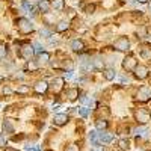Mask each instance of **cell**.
<instances>
[{
  "label": "cell",
  "mask_w": 151,
  "mask_h": 151,
  "mask_svg": "<svg viewBox=\"0 0 151 151\" xmlns=\"http://www.w3.org/2000/svg\"><path fill=\"white\" fill-rule=\"evenodd\" d=\"M17 26H18V30L24 35H27L30 32H33V24L27 20V18H18L17 20Z\"/></svg>",
  "instance_id": "1"
},
{
  "label": "cell",
  "mask_w": 151,
  "mask_h": 151,
  "mask_svg": "<svg viewBox=\"0 0 151 151\" xmlns=\"http://www.w3.org/2000/svg\"><path fill=\"white\" fill-rule=\"evenodd\" d=\"M113 47H115L116 50H119V52H127V50L130 48V41H129V38H125V36L118 38V40L113 42Z\"/></svg>",
  "instance_id": "2"
},
{
  "label": "cell",
  "mask_w": 151,
  "mask_h": 151,
  "mask_svg": "<svg viewBox=\"0 0 151 151\" xmlns=\"http://www.w3.org/2000/svg\"><path fill=\"white\" fill-rule=\"evenodd\" d=\"M33 53H35V50H33V45H30V44H24V45H21V48H20V55H21L24 59H32Z\"/></svg>",
  "instance_id": "3"
},
{
  "label": "cell",
  "mask_w": 151,
  "mask_h": 151,
  "mask_svg": "<svg viewBox=\"0 0 151 151\" xmlns=\"http://www.w3.org/2000/svg\"><path fill=\"white\" fill-rule=\"evenodd\" d=\"M136 65H137V62H136V59L133 56H127V58H124V60H122V68L125 71H133Z\"/></svg>",
  "instance_id": "4"
},
{
  "label": "cell",
  "mask_w": 151,
  "mask_h": 151,
  "mask_svg": "<svg viewBox=\"0 0 151 151\" xmlns=\"http://www.w3.org/2000/svg\"><path fill=\"white\" fill-rule=\"evenodd\" d=\"M148 68L147 67H144V65H136L134 67V76L139 80H144V79H147L148 77Z\"/></svg>",
  "instance_id": "5"
},
{
  "label": "cell",
  "mask_w": 151,
  "mask_h": 151,
  "mask_svg": "<svg viewBox=\"0 0 151 151\" xmlns=\"http://www.w3.org/2000/svg\"><path fill=\"white\" fill-rule=\"evenodd\" d=\"M150 98H151V91L147 86H142L141 89L137 91V100H139V101H148Z\"/></svg>",
  "instance_id": "6"
},
{
  "label": "cell",
  "mask_w": 151,
  "mask_h": 151,
  "mask_svg": "<svg viewBox=\"0 0 151 151\" xmlns=\"http://www.w3.org/2000/svg\"><path fill=\"white\" fill-rule=\"evenodd\" d=\"M139 55H141V58H142L144 60H151V45H150V44L141 45Z\"/></svg>",
  "instance_id": "7"
},
{
  "label": "cell",
  "mask_w": 151,
  "mask_h": 151,
  "mask_svg": "<svg viewBox=\"0 0 151 151\" xmlns=\"http://www.w3.org/2000/svg\"><path fill=\"white\" fill-rule=\"evenodd\" d=\"M136 119H137V122H141V124H147L150 121V113L147 110L139 109L136 112Z\"/></svg>",
  "instance_id": "8"
},
{
  "label": "cell",
  "mask_w": 151,
  "mask_h": 151,
  "mask_svg": "<svg viewBox=\"0 0 151 151\" xmlns=\"http://www.w3.org/2000/svg\"><path fill=\"white\" fill-rule=\"evenodd\" d=\"M68 115L67 113H58V115H55V118H53V122L56 124V125H64V124H67L68 122Z\"/></svg>",
  "instance_id": "9"
},
{
  "label": "cell",
  "mask_w": 151,
  "mask_h": 151,
  "mask_svg": "<svg viewBox=\"0 0 151 151\" xmlns=\"http://www.w3.org/2000/svg\"><path fill=\"white\" fill-rule=\"evenodd\" d=\"M64 79L62 77H56V79H53V82H52V89H53V92H59L62 88H64Z\"/></svg>",
  "instance_id": "10"
},
{
  "label": "cell",
  "mask_w": 151,
  "mask_h": 151,
  "mask_svg": "<svg viewBox=\"0 0 151 151\" xmlns=\"http://www.w3.org/2000/svg\"><path fill=\"white\" fill-rule=\"evenodd\" d=\"M47 89H48V83H47L45 80H40V82H36V85H35V91H36L38 94H44Z\"/></svg>",
  "instance_id": "11"
},
{
  "label": "cell",
  "mask_w": 151,
  "mask_h": 151,
  "mask_svg": "<svg viewBox=\"0 0 151 151\" xmlns=\"http://www.w3.org/2000/svg\"><path fill=\"white\" fill-rule=\"evenodd\" d=\"M71 48H73V52L80 53V52H83L85 44H83V41H80V40H74V41L71 42Z\"/></svg>",
  "instance_id": "12"
},
{
  "label": "cell",
  "mask_w": 151,
  "mask_h": 151,
  "mask_svg": "<svg viewBox=\"0 0 151 151\" xmlns=\"http://www.w3.org/2000/svg\"><path fill=\"white\" fill-rule=\"evenodd\" d=\"M101 71H103V77L106 80H109V82L116 77V71L113 70V68H106V70H101Z\"/></svg>",
  "instance_id": "13"
},
{
  "label": "cell",
  "mask_w": 151,
  "mask_h": 151,
  "mask_svg": "<svg viewBox=\"0 0 151 151\" xmlns=\"http://www.w3.org/2000/svg\"><path fill=\"white\" fill-rule=\"evenodd\" d=\"M68 27H70V23H68L67 20H60V21L58 23V26H56V30H58V32H65Z\"/></svg>",
  "instance_id": "14"
},
{
  "label": "cell",
  "mask_w": 151,
  "mask_h": 151,
  "mask_svg": "<svg viewBox=\"0 0 151 151\" xmlns=\"http://www.w3.org/2000/svg\"><path fill=\"white\" fill-rule=\"evenodd\" d=\"M91 65H92V68H94V70L101 71V70L104 68V62H103L101 59H98V58H97V59H94V60H92V64H91Z\"/></svg>",
  "instance_id": "15"
},
{
  "label": "cell",
  "mask_w": 151,
  "mask_h": 151,
  "mask_svg": "<svg viewBox=\"0 0 151 151\" xmlns=\"http://www.w3.org/2000/svg\"><path fill=\"white\" fill-rule=\"evenodd\" d=\"M48 59H50V55L47 52H42V53H40V56H38V64L44 65V64H47V62H48Z\"/></svg>",
  "instance_id": "16"
},
{
  "label": "cell",
  "mask_w": 151,
  "mask_h": 151,
  "mask_svg": "<svg viewBox=\"0 0 151 151\" xmlns=\"http://www.w3.org/2000/svg\"><path fill=\"white\" fill-rule=\"evenodd\" d=\"M50 5H52V8H55L56 11H62L65 8V2H64V0H53Z\"/></svg>",
  "instance_id": "17"
},
{
  "label": "cell",
  "mask_w": 151,
  "mask_h": 151,
  "mask_svg": "<svg viewBox=\"0 0 151 151\" xmlns=\"http://www.w3.org/2000/svg\"><path fill=\"white\" fill-rule=\"evenodd\" d=\"M79 97V89L77 88H73V89H68V98L71 100V101H74L76 98Z\"/></svg>",
  "instance_id": "18"
},
{
  "label": "cell",
  "mask_w": 151,
  "mask_h": 151,
  "mask_svg": "<svg viewBox=\"0 0 151 151\" xmlns=\"http://www.w3.org/2000/svg\"><path fill=\"white\" fill-rule=\"evenodd\" d=\"M118 145H119V148H121L122 151H129V150H130V142H129L127 139H121V141L118 142Z\"/></svg>",
  "instance_id": "19"
},
{
  "label": "cell",
  "mask_w": 151,
  "mask_h": 151,
  "mask_svg": "<svg viewBox=\"0 0 151 151\" xmlns=\"http://www.w3.org/2000/svg\"><path fill=\"white\" fill-rule=\"evenodd\" d=\"M50 8H52V5H50L47 0H41V2H40V9H41L42 12H48Z\"/></svg>",
  "instance_id": "20"
},
{
  "label": "cell",
  "mask_w": 151,
  "mask_h": 151,
  "mask_svg": "<svg viewBox=\"0 0 151 151\" xmlns=\"http://www.w3.org/2000/svg\"><path fill=\"white\" fill-rule=\"evenodd\" d=\"M107 121L106 119H97L95 121V127L97 129H100V130H103V129H107Z\"/></svg>",
  "instance_id": "21"
},
{
  "label": "cell",
  "mask_w": 151,
  "mask_h": 151,
  "mask_svg": "<svg viewBox=\"0 0 151 151\" xmlns=\"http://www.w3.org/2000/svg\"><path fill=\"white\" fill-rule=\"evenodd\" d=\"M3 129H5V132H8V133H12V132H14V127H12L11 121H6V122L3 124Z\"/></svg>",
  "instance_id": "22"
},
{
  "label": "cell",
  "mask_w": 151,
  "mask_h": 151,
  "mask_svg": "<svg viewBox=\"0 0 151 151\" xmlns=\"http://www.w3.org/2000/svg\"><path fill=\"white\" fill-rule=\"evenodd\" d=\"M6 53H8L6 45H5L3 42H0V58H5V56H6Z\"/></svg>",
  "instance_id": "23"
},
{
  "label": "cell",
  "mask_w": 151,
  "mask_h": 151,
  "mask_svg": "<svg viewBox=\"0 0 151 151\" xmlns=\"http://www.w3.org/2000/svg\"><path fill=\"white\" fill-rule=\"evenodd\" d=\"M137 35H141V38H147V36H148V32H147V29L142 26V27H139V30H137Z\"/></svg>",
  "instance_id": "24"
},
{
  "label": "cell",
  "mask_w": 151,
  "mask_h": 151,
  "mask_svg": "<svg viewBox=\"0 0 151 151\" xmlns=\"http://www.w3.org/2000/svg\"><path fill=\"white\" fill-rule=\"evenodd\" d=\"M94 11H95V5H88V6L85 8L86 14H94Z\"/></svg>",
  "instance_id": "25"
},
{
  "label": "cell",
  "mask_w": 151,
  "mask_h": 151,
  "mask_svg": "<svg viewBox=\"0 0 151 151\" xmlns=\"http://www.w3.org/2000/svg\"><path fill=\"white\" fill-rule=\"evenodd\" d=\"M73 62H71V59H65L64 60V68H68V70H73Z\"/></svg>",
  "instance_id": "26"
},
{
  "label": "cell",
  "mask_w": 151,
  "mask_h": 151,
  "mask_svg": "<svg viewBox=\"0 0 151 151\" xmlns=\"http://www.w3.org/2000/svg\"><path fill=\"white\" fill-rule=\"evenodd\" d=\"M65 151H80V150H79V147L76 145V144H71V145H68V147H67V150H65Z\"/></svg>",
  "instance_id": "27"
},
{
  "label": "cell",
  "mask_w": 151,
  "mask_h": 151,
  "mask_svg": "<svg viewBox=\"0 0 151 151\" xmlns=\"http://www.w3.org/2000/svg\"><path fill=\"white\" fill-rule=\"evenodd\" d=\"M0 147H6V139H5L3 133H0Z\"/></svg>",
  "instance_id": "28"
},
{
  "label": "cell",
  "mask_w": 151,
  "mask_h": 151,
  "mask_svg": "<svg viewBox=\"0 0 151 151\" xmlns=\"http://www.w3.org/2000/svg\"><path fill=\"white\" fill-rule=\"evenodd\" d=\"M23 8L26 9V11H29V12L32 11V5H30V3H27V2H23Z\"/></svg>",
  "instance_id": "29"
},
{
  "label": "cell",
  "mask_w": 151,
  "mask_h": 151,
  "mask_svg": "<svg viewBox=\"0 0 151 151\" xmlns=\"http://www.w3.org/2000/svg\"><path fill=\"white\" fill-rule=\"evenodd\" d=\"M3 94H5V95H11V94H12V89H11L9 86H5V88H3Z\"/></svg>",
  "instance_id": "30"
},
{
  "label": "cell",
  "mask_w": 151,
  "mask_h": 151,
  "mask_svg": "<svg viewBox=\"0 0 151 151\" xmlns=\"http://www.w3.org/2000/svg\"><path fill=\"white\" fill-rule=\"evenodd\" d=\"M79 112H80V115H82V116H86V115H88L86 107H80V109H79Z\"/></svg>",
  "instance_id": "31"
},
{
  "label": "cell",
  "mask_w": 151,
  "mask_h": 151,
  "mask_svg": "<svg viewBox=\"0 0 151 151\" xmlns=\"http://www.w3.org/2000/svg\"><path fill=\"white\" fill-rule=\"evenodd\" d=\"M41 35H45V38H48V35H50V32H48L47 29H44V30H41Z\"/></svg>",
  "instance_id": "32"
},
{
  "label": "cell",
  "mask_w": 151,
  "mask_h": 151,
  "mask_svg": "<svg viewBox=\"0 0 151 151\" xmlns=\"http://www.w3.org/2000/svg\"><path fill=\"white\" fill-rule=\"evenodd\" d=\"M136 2H139V3H147L148 0H136Z\"/></svg>",
  "instance_id": "33"
},
{
  "label": "cell",
  "mask_w": 151,
  "mask_h": 151,
  "mask_svg": "<svg viewBox=\"0 0 151 151\" xmlns=\"http://www.w3.org/2000/svg\"><path fill=\"white\" fill-rule=\"evenodd\" d=\"M148 8H150V11H151V2H150V5H148Z\"/></svg>",
  "instance_id": "34"
}]
</instances>
